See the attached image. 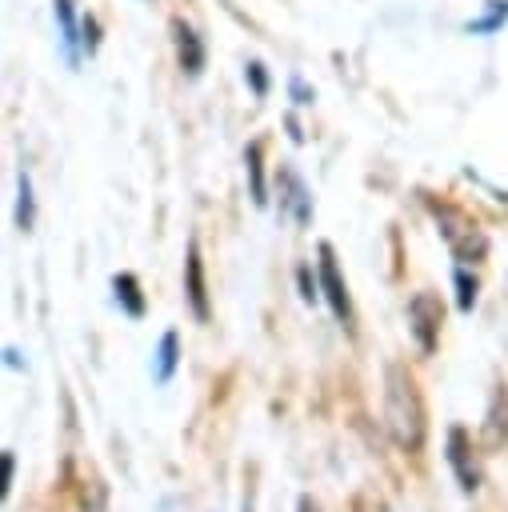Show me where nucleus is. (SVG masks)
<instances>
[{
  "label": "nucleus",
  "mask_w": 508,
  "mask_h": 512,
  "mask_svg": "<svg viewBox=\"0 0 508 512\" xmlns=\"http://www.w3.org/2000/svg\"><path fill=\"white\" fill-rule=\"evenodd\" d=\"M384 416H388V432L404 452H420L424 444V404L416 392V380L392 364L388 368V400H384Z\"/></svg>",
  "instance_id": "nucleus-1"
},
{
  "label": "nucleus",
  "mask_w": 508,
  "mask_h": 512,
  "mask_svg": "<svg viewBox=\"0 0 508 512\" xmlns=\"http://www.w3.org/2000/svg\"><path fill=\"white\" fill-rule=\"evenodd\" d=\"M440 324H444V304H440V296L416 292V296L408 300V328H412L420 352H436V344H440Z\"/></svg>",
  "instance_id": "nucleus-2"
},
{
  "label": "nucleus",
  "mask_w": 508,
  "mask_h": 512,
  "mask_svg": "<svg viewBox=\"0 0 508 512\" xmlns=\"http://www.w3.org/2000/svg\"><path fill=\"white\" fill-rule=\"evenodd\" d=\"M448 464H452V472H456V484L464 488V492H476L480 488V464H476V456H472V440H468V432L464 428H448Z\"/></svg>",
  "instance_id": "nucleus-3"
},
{
  "label": "nucleus",
  "mask_w": 508,
  "mask_h": 512,
  "mask_svg": "<svg viewBox=\"0 0 508 512\" xmlns=\"http://www.w3.org/2000/svg\"><path fill=\"white\" fill-rule=\"evenodd\" d=\"M320 288H324V296H328V304H332L336 320L352 332V304H348V288H344V280H340V272H336V256H332V248H328V244H320Z\"/></svg>",
  "instance_id": "nucleus-4"
},
{
  "label": "nucleus",
  "mask_w": 508,
  "mask_h": 512,
  "mask_svg": "<svg viewBox=\"0 0 508 512\" xmlns=\"http://www.w3.org/2000/svg\"><path fill=\"white\" fill-rule=\"evenodd\" d=\"M184 292H188V304H192L196 320H208V288H204V264H200L196 240L188 244V260H184Z\"/></svg>",
  "instance_id": "nucleus-5"
},
{
  "label": "nucleus",
  "mask_w": 508,
  "mask_h": 512,
  "mask_svg": "<svg viewBox=\"0 0 508 512\" xmlns=\"http://www.w3.org/2000/svg\"><path fill=\"white\" fill-rule=\"evenodd\" d=\"M444 236H448V244L460 260H480L484 256V236L476 228H468L460 216H444Z\"/></svg>",
  "instance_id": "nucleus-6"
},
{
  "label": "nucleus",
  "mask_w": 508,
  "mask_h": 512,
  "mask_svg": "<svg viewBox=\"0 0 508 512\" xmlns=\"http://www.w3.org/2000/svg\"><path fill=\"white\" fill-rule=\"evenodd\" d=\"M176 52H180V68L188 76H196L200 64H204V44H200V36L188 24H176Z\"/></svg>",
  "instance_id": "nucleus-7"
},
{
  "label": "nucleus",
  "mask_w": 508,
  "mask_h": 512,
  "mask_svg": "<svg viewBox=\"0 0 508 512\" xmlns=\"http://www.w3.org/2000/svg\"><path fill=\"white\" fill-rule=\"evenodd\" d=\"M176 364H180V336L176 332H164L160 336V348H156V380L168 384L172 372H176Z\"/></svg>",
  "instance_id": "nucleus-8"
},
{
  "label": "nucleus",
  "mask_w": 508,
  "mask_h": 512,
  "mask_svg": "<svg viewBox=\"0 0 508 512\" xmlns=\"http://www.w3.org/2000/svg\"><path fill=\"white\" fill-rule=\"evenodd\" d=\"M112 288H116V300L124 304V312H128V316H144V296H140V280H136L132 272H120V276L112 280Z\"/></svg>",
  "instance_id": "nucleus-9"
},
{
  "label": "nucleus",
  "mask_w": 508,
  "mask_h": 512,
  "mask_svg": "<svg viewBox=\"0 0 508 512\" xmlns=\"http://www.w3.org/2000/svg\"><path fill=\"white\" fill-rule=\"evenodd\" d=\"M244 160H248V172H252V200H256V204H264L268 196H264V180H260V144H252Z\"/></svg>",
  "instance_id": "nucleus-10"
},
{
  "label": "nucleus",
  "mask_w": 508,
  "mask_h": 512,
  "mask_svg": "<svg viewBox=\"0 0 508 512\" xmlns=\"http://www.w3.org/2000/svg\"><path fill=\"white\" fill-rule=\"evenodd\" d=\"M472 300H476V280H468V272H464V268H456V304L468 312V308H472Z\"/></svg>",
  "instance_id": "nucleus-11"
},
{
  "label": "nucleus",
  "mask_w": 508,
  "mask_h": 512,
  "mask_svg": "<svg viewBox=\"0 0 508 512\" xmlns=\"http://www.w3.org/2000/svg\"><path fill=\"white\" fill-rule=\"evenodd\" d=\"M20 228H32V188H28V176H20Z\"/></svg>",
  "instance_id": "nucleus-12"
},
{
  "label": "nucleus",
  "mask_w": 508,
  "mask_h": 512,
  "mask_svg": "<svg viewBox=\"0 0 508 512\" xmlns=\"http://www.w3.org/2000/svg\"><path fill=\"white\" fill-rule=\"evenodd\" d=\"M300 288H304V300H316V288L308 280V268H300Z\"/></svg>",
  "instance_id": "nucleus-13"
},
{
  "label": "nucleus",
  "mask_w": 508,
  "mask_h": 512,
  "mask_svg": "<svg viewBox=\"0 0 508 512\" xmlns=\"http://www.w3.org/2000/svg\"><path fill=\"white\" fill-rule=\"evenodd\" d=\"M12 452H4V484H0V492H8V484H12Z\"/></svg>",
  "instance_id": "nucleus-14"
},
{
  "label": "nucleus",
  "mask_w": 508,
  "mask_h": 512,
  "mask_svg": "<svg viewBox=\"0 0 508 512\" xmlns=\"http://www.w3.org/2000/svg\"><path fill=\"white\" fill-rule=\"evenodd\" d=\"M300 512H320V504H316L312 496H304V500H300Z\"/></svg>",
  "instance_id": "nucleus-15"
},
{
  "label": "nucleus",
  "mask_w": 508,
  "mask_h": 512,
  "mask_svg": "<svg viewBox=\"0 0 508 512\" xmlns=\"http://www.w3.org/2000/svg\"><path fill=\"white\" fill-rule=\"evenodd\" d=\"M252 80H256V92H264V76H260V64H252Z\"/></svg>",
  "instance_id": "nucleus-16"
}]
</instances>
